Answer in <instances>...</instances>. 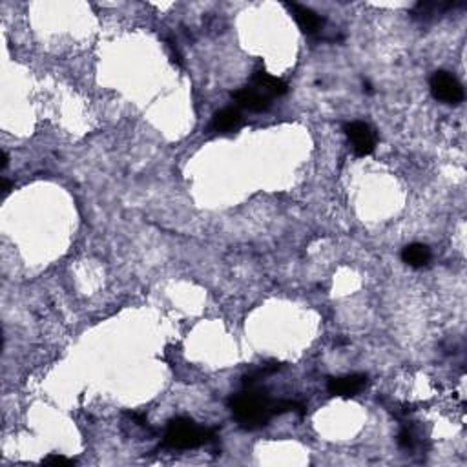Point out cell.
I'll list each match as a JSON object with an SVG mask.
<instances>
[{
	"label": "cell",
	"instance_id": "1",
	"mask_svg": "<svg viewBox=\"0 0 467 467\" xmlns=\"http://www.w3.org/2000/svg\"><path fill=\"white\" fill-rule=\"evenodd\" d=\"M230 409L236 420L241 425L256 429L269 424L272 417H276V402H272L269 396L259 389H254L252 385H247V389L230 398Z\"/></svg>",
	"mask_w": 467,
	"mask_h": 467
},
{
	"label": "cell",
	"instance_id": "2",
	"mask_svg": "<svg viewBox=\"0 0 467 467\" xmlns=\"http://www.w3.org/2000/svg\"><path fill=\"white\" fill-rule=\"evenodd\" d=\"M214 438V431L199 427L194 420L179 417L173 418L164 433V446L172 449H195L203 444L210 442Z\"/></svg>",
	"mask_w": 467,
	"mask_h": 467
},
{
	"label": "cell",
	"instance_id": "3",
	"mask_svg": "<svg viewBox=\"0 0 467 467\" xmlns=\"http://www.w3.org/2000/svg\"><path fill=\"white\" fill-rule=\"evenodd\" d=\"M431 92L434 99L446 104H458L463 101V88L455 75L447 72H436L431 79Z\"/></svg>",
	"mask_w": 467,
	"mask_h": 467
},
{
	"label": "cell",
	"instance_id": "4",
	"mask_svg": "<svg viewBox=\"0 0 467 467\" xmlns=\"http://www.w3.org/2000/svg\"><path fill=\"white\" fill-rule=\"evenodd\" d=\"M345 134L353 143L354 154L360 157L370 156L376 148V135L372 128L362 121H353L345 124Z\"/></svg>",
	"mask_w": 467,
	"mask_h": 467
},
{
	"label": "cell",
	"instance_id": "5",
	"mask_svg": "<svg viewBox=\"0 0 467 467\" xmlns=\"http://www.w3.org/2000/svg\"><path fill=\"white\" fill-rule=\"evenodd\" d=\"M367 385L365 375H349L341 376V378H331L328 380V392L334 396H343V398H350L356 396L363 387Z\"/></svg>",
	"mask_w": 467,
	"mask_h": 467
},
{
	"label": "cell",
	"instance_id": "6",
	"mask_svg": "<svg viewBox=\"0 0 467 467\" xmlns=\"http://www.w3.org/2000/svg\"><path fill=\"white\" fill-rule=\"evenodd\" d=\"M232 97L241 108L249 112H265L270 108V95L256 88H241L232 93Z\"/></svg>",
	"mask_w": 467,
	"mask_h": 467
},
{
	"label": "cell",
	"instance_id": "7",
	"mask_svg": "<svg viewBox=\"0 0 467 467\" xmlns=\"http://www.w3.org/2000/svg\"><path fill=\"white\" fill-rule=\"evenodd\" d=\"M289 9H291L292 17H294V21L298 22L299 30L304 31V33L314 35L321 30L323 18H321L318 13H314L312 9L299 4H289Z\"/></svg>",
	"mask_w": 467,
	"mask_h": 467
},
{
	"label": "cell",
	"instance_id": "8",
	"mask_svg": "<svg viewBox=\"0 0 467 467\" xmlns=\"http://www.w3.org/2000/svg\"><path fill=\"white\" fill-rule=\"evenodd\" d=\"M243 124V117H241L240 109L237 108H223L219 109L218 114L214 115V121H212V127L215 131H234Z\"/></svg>",
	"mask_w": 467,
	"mask_h": 467
},
{
	"label": "cell",
	"instance_id": "9",
	"mask_svg": "<svg viewBox=\"0 0 467 467\" xmlns=\"http://www.w3.org/2000/svg\"><path fill=\"white\" fill-rule=\"evenodd\" d=\"M252 80H254V85H256L263 93H267V95H285L286 90H289V86H286L285 80L270 75V73L263 72V70H259V72L254 73Z\"/></svg>",
	"mask_w": 467,
	"mask_h": 467
},
{
	"label": "cell",
	"instance_id": "10",
	"mask_svg": "<svg viewBox=\"0 0 467 467\" xmlns=\"http://www.w3.org/2000/svg\"><path fill=\"white\" fill-rule=\"evenodd\" d=\"M402 259L407 263V265L414 267V269H420V267L427 265L431 261V250L422 243H411L407 245L402 252Z\"/></svg>",
	"mask_w": 467,
	"mask_h": 467
},
{
	"label": "cell",
	"instance_id": "11",
	"mask_svg": "<svg viewBox=\"0 0 467 467\" xmlns=\"http://www.w3.org/2000/svg\"><path fill=\"white\" fill-rule=\"evenodd\" d=\"M43 463H50V466H73L75 462L63 455H50L43 460Z\"/></svg>",
	"mask_w": 467,
	"mask_h": 467
},
{
	"label": "cell",
	"instance_id": "12",
	"mask_svg": "<svg viewBox=\"0 0 467 467\" xmlns=\"http://www.w3.org/2000/svg\"><path fill=\"white\" fill-rule=\"evenodd\" d=\"M400 444L404 447H411V446H413V440H411V434H409V433H402L400 434Z\"/></svg>",
	"mask_w": 467,
	"mask_h": 467
},
{
	"label": "cell",
	"instance_id": "13",
	"mask_svg": "<svg viewBox=\"0 0 467 467\" xmlns=\"http://www.w3.org/2000/svg\"><path fill=\"white\" fill-rule=\"evenodd\" d=\"M9 188H11V185H9V181H8V179H6V177H2V194L8 195Z\"/></svg>",
	"mask_w": 467,
	"mask_h": 467
},
{
	"label": "cell",
	"instance_id": "14",
	"mask_svg": "<svg viewBox=\"0 0 467 467\" xmlns=\"http://www.w3.org/2000/svg\"><path fill=\"white\" fill-rule=\"evenodd\" d=\"M8 161H9L8 154H6V152H2V172H4V170L8 168Z\"/></svg>",
	"mask_w": 467,
	"mask_h": 467
}]
</instances>
